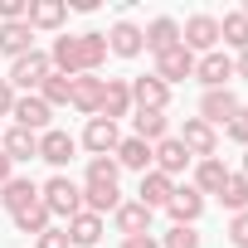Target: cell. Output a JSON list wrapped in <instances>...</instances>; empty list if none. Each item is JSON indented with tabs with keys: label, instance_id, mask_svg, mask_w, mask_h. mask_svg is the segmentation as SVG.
Listing matches in <instances>:
<instances>
[{
	"label": "cell",
	"instance_id": "4316f807",
	"mask_svg": "<svg viewBox=\"0 0 248 248\" xmlns=\"http://www.w3.org/2000/svg\"><path fill=\"white\" fill-rule=\"evenodd\" d=\"M0 151H5L15 166H20V161H39V137H34V132H25V127H10V132H5V141H0Z\"/></svg>",
	"mask_w": 248,
	"mask_h": 248
},
{
	"label": "cell",
	"instance_id": "83f0119b",
	"mask_svg": "<svg viewBox=\"0 0 248 248\" xmlns=\"http://www.w3.org/2000/svg\"><path fill=\"white\" fill-rule=\"evenodd\" d=\"M224 180H229V166H224L219 156L195 161V180H190V185H195L200 195H219V190H224Z\"/></svg>",
	"mask_w": 248,
	"mask_h": 248
},
{
	"label": "cell",
	"instance_id": "9a60e30c",
	"mask_svg": "<svg viewBox=\"0 0 248 248\" xmlns=\"http://www.w3.org/2000/svg\"><path fill=\"white\" fill-rule=\"evenodd\" d=\"M117 141H122L117 122H107V117H88V127H83V146H88L93 156H112Z\"/></svg>",
	"mask_w": 248,
	"mask_h": 248
},
{
	"label": "cell",
	"instance_id": "74e56055",
	"mask_svg": "<svg viewBox=\"0 0 248 248\" xmlns=\"http://www.w3.org/2000/svg\"><path fill=\"white\" fill-rule=\"evenodd\" d=\"M34 248H73V243H68V233H63V229H49V233H39V238H34Z\"/></svg>",
	"mask_w": 248,
	"mask_h": 248
},
{
	"label": "cell",
	"instance_id": "836d02e7",
	"mask_svg": "<svg viewBox=\"0 0 248 248\" xmlns=\"http://www.w3.org/2000/svg\"><path fill=\"white\" fill-rule=\"evenodd\" d=\"M117 175L122 170H117L112 156H88V180L83 185H117Z\"/></svg>",
	"mask_w": 248,
	"mask_h": 248
},
{
	"label": "cell",
	"instance_id": "2e32d148",
	"mask_svg": "<svg viewBox=\"0 0 248 248\" xmlns=\"http://www.w3.org/2000/svg\"><path fill=\"white\" fill-rule=\"evenodd\" d=\"M175 44H180V25H175L170 15H161V20H151V25L141 30V49L156 54V59H161L166 49H175Z\"/></svg>",
	"mask_w": 248,
	"mask_h": 248
},
{
	"label": "cell",
	"instance_id": "5bb4252c",
	"mask_svg": "<svg viewBox=\"0 0 248 248\" xmlns=\"http://www.w3.org/2000/svg\"><path fill=\"white\" fill-rule=\"evenodd\" d=\"M166 214H170L175 224H190V229H195V219L204 214V195H200L195 185H175V195L166 200Z\"/></svg>",
	"mask_w": 248,
	"mask_h": 248
},
{
	"label": "cell",
	"instance_id": "f546056e",
	"mask_svg": "<svg viewBox=\"0 0 248 248\" xmlns=\"http://www.w3.org/2000/svg\"><path fill=\"white\" fill-rule=\"evenodd\" d=\"M219 39L243 54V49H248V15H243V10H229V15L219 20Z\"/></svg>",
	"mask_w": 248,
	"mask_h": 248
},
{
	"label": "cell",
	"instance_id": "603a6c76",
	"mask_svg": "<svg viewBox=\"0 0 248 248\" xmlns=\"http://www.w3.org/2000/svg\"><path fill=\"white\" fill-rule=\"evenodd\" d=\"M73 39H78V68H83V73H97V68L107 63V34L88 30V34H73Z\"/></svg>",
	"mask_w": 248,
	"mask_h": 248
},
{
	"label": "cell",
	"instance_id": "8fae6325",
	"mask_svg": "<svg viewBox=\"0 0 248 248\" xmlns=\"http://www.w3.org/2000/svg\"><path fill=\"white\" fill-rule=\"evenodd\" d=\"M195 78L204 83V93H209V88H229V78H233V59H229L224 49L200 54V59H195Z\"/></svg>",
	"mask_w": 248,
	"mask_h": 248
},
{
	"label": "cell",
	"instance_id": "52a82bcc",
	"mask_svg": "<svg viewBox=\"0 0 248 248\" xmlns=\"http://www.w3.org/2000/svg\"><path fill=\"white\" fill-rule=\"evenodd\" d=\"M190 166H195V156H190L175 137H166V141H156V146H151V170H161V175H170V180H175V175H185Z\"/></svg>",
	"mask_w": 248,
	"mask_h": 248
},
{
	"label": "cell",
	"instance_id": "7402d4cb",
	"mask_svg": "<svg viewBox=\"0 0 248 248\" xmlns=\"http://www.w3.org/2000/svg\"><path fill=\"white\" fill-rule=\"evenodd\" d=\"M170 195H175V180H170V175H161V170H146V175H141L137 200H141L151 214H156V209H166V200H170Z\"/></svg>",
	"mask_w": 248,
	"mask_h": 248
},
{
	"label": "cell",
	"instance_id": "60d3db41",
	"mask_svg": "<svg viewBox=\"0 0 248 248\" xmlns=\"http://www.w3.org/2000/svg\"><path fill=\"white\" fill-rule=\"evenodd\" d=\"M5 180H15V161H10L5 151H0V185H5Z\"/></svg>",
	"mask_w": 248,
	"mask_h": 248
},
{
	"label": "cell",
	"instance_id": "ba28073f",
	"mask_svg": "<svg viewBox=\"0 0 248 248\" xmlns=\"http://www.w3.org/2000/svg\"><path fill=\"white\" fill-rule=\"evenodd\" d=\"M238 107H243V102H238L233 88H209V93L200 97V122H209V127H224V122H229Z\"/></svg>",
	"mask_w": 248,
	"mask_h": 248
},
{
	"label": "cell",
	"instance_id": "d590c367",
	"mask_svg": "<svg viewBox=\"0 0 248 248\" xmlns=\"http://www.w3.org/2000/svg\"><path fill=\"white\" fill-rule=\"evenodd\" d=\"M224 132H229V141H238V146H248V107H238L229 122H224Z\"/></svg>",
	"mask_w": 248,
	"mask_h": 248
},
{
	"label": "cell",
	"instance_id": "cb8c5ba5",
	"mask_svg": "<svg viewBox=\"0 0 248 248\" xmlns=\"http://www.w3.org/2000/svg\"><path fill=\"white\" fill-rule=\"evenodd\" d=\"M63 233H68V243H73V248H93V243L107 233V224H102L97 214H88V209H83V214H73V219H68V229H63Z\"/></svg>",
	"mask_w": 248,
	"mask_h": 248
},
{
	"label": "cell",
	"instance_id": "1f68e13d",
	"mask_svg": "<svg viewBox=\"0 0 248 248\" xmlns=\"http://www.w3.org/2000/svg\"><path fill=\"white\" fill-rule=\"evenodd\" d=\"M219 204L233 209V214H243V209H248V175L229 170V180H224V190H219Z\"/></svg>",
	"mask_w": 248,
	"mask_h": 248
},
{
	"label": "cell",
	"instance_id": "3957f363",
	"mask_svg": "<svg viewBox=\"0 0 248 248\" xmlns=\"http://www.w3.org/2000/svg\"><path fill=\"white\" fill-rule=\"evenodd\" d=\"M10 117H15V127H25V132H34V137H44V132L54 127V107H49L39 93H25V97H15Z\"/></svg>",
	"mask_w": 248,
	"mask_h": 248
},
{
	"label": "cell",
	"instance_id": "f35d334b",
	"mask_svg": "<svg viewBox=\"0 0 248 248\" xmlns=\"http://www.w3.org/2000/svg\"><path fill=\"white\" fill-rule=\"evenodd\" d=\"M15 88H10V78H0V117H10V107H15Z\"/></svg>",
	"mask_w": 248,
	"mask_h": 248
},
{
	"label": "cell",
	"instance_id": "7bdbcfd3",
	"mask_svg": "<svg viewBox=\"0 0 248 248\" xmlns=\"http://www.w3.org/2000/svg\"><path fill=\"white\" fill-rule=\"evenodd\" d=\"M238 175H248V146H243V170H238Z\"/></svg>",
	"mask_w": 248,
	"mask_h": 248
},
{
	"label": "cell",
	"instance_id": "4fadbf2b",
	"mask_svg": "<svg viewBox=\"0 0 248 248\" xmlns=\"http://www.w3.org/2000/svg\"><path fill=\"white\" fill-rule=\"evenodd\" d=\"M112 224H117V233H122V238L151 233V209H146L141 200H122V204L112 209Z\"/></svg>",
	"mask_w": 248,
	"mask_h": 248
},
{
	"label": "cell",
	"instance_id": "8992f818",
	"mask_svg": "<svg viewBox=\"0 0 248 248\" xmlns=\"http://www.w3.org/2000/svg\"><path fill=\"white\" fill-rule=\"evenodd\" d=\"M127 88H132V107H137V112H166V107H170V88H166L156 73L127 78Z\"/></svg>",
	"mask_w": 248,
	"mask_h": 248
},
{
	"label": "cell",
	"instance_id": "d6986e66",
	"mask_svg": "<svg viewBox=\"0 0 248 248\" xmlns=\"http://www.w3.org/2000/svg\"><path fill=\"white\" fill-rule=\"evenodd\" d=\"M107 54H117V59H137V54H141V25L117 20V25L107 30Z\"/></svg>",
	"mask_w": 248,
	"mask_h": 248
},
{
	"label": "cell",
	"instance_id": "484cf974",
	"mask_svg": "<svg viewBox=\"0 0 248 248\" xmlns=\"http://www.w3.org/2000/svg\"><path fill=\"white\" fill-rule=\"evenodd\" d=\"M30 49H34V30H30L25 20L0 25V59H20V54H30Z\"/></svg>",
	"mask_w": 248,
	"mask_h": 248
},
{
	"label": "cell",
	"instance_id": "ffe728a7",
	"mask_svg": "<svg viewBox=\"0 0 248 248\" xmlns=\"http://www.w3.org/2000/svg\"><path fill=\"white\" fill-rule=\"evenodd\" d=\"M112 161H117V170H137V175H146V170H151V146L137 141V137H122L117 151H112Z\"/></svg>",
	"mask_w": 248,
	"mask_h": 248
},
{
	"label": "cell",
	"instance_id": "b9f144b4",
	"mask_svg": "<svg viewBox=\"0 0 248 248\" xmlns=\"http://www.w3.org/2000/svg\"><path fill=\"white\" fill-rule=\"evenodd\" d=\"M233 78H248V49H243V54L233 59Z\"/></svg>",
	"mask_w": 248,
	"mask_h": 248
},
{
	"label": "cell",
	"instance_id": "ee69618b",
	"mask_svg": "<svg viewBox=\"0 0 248 248\" xmlns=\"http://www.w3.org/2000/svg\"><path fill=\"white\" fill-rule=\"evenodd\" d=\"M243 15H248V5H243Z\"/></svg>",
	"mask_w": 248,
	"mask_h": 248
},
{
	"label": "cell",
	"instance_id": "277c9868",
	"mask_svg": "<svg viewBox=\"0 0 248 248\" xmlns=\"http://www.w3.org/2000/svg\"><path fill=\"white\" fill-rule=\"evenodd\" d=\"M180 44L200 59V54H214L219 49V20L214 15H190L185 25H180Z\"/></svg>",
	"mask_w": 248,
	"mask_h": 248
},
{
	"label": "cell",
	"instance_id": "30bf717a",
	"mask_svg": "<svg viewBox=\"0 0 248 248\" xmlns=\"http://www.w3.org/2000/svg\"><path fill=\"white\" fill-rule=\"evenodd\" d=\"M156 78L170 88V83H185V78H195V54L185 49V44H175V49H166L161 59H156Z\"/></svg>",
	"mask_w": 248,
	"mask_h": 248
},
{
	"label": "cell",
	"instance_id": "e575fe53",
	"mask_svg": "<svg viewBox=\"0 0 248 248\" xmlns=\"http://www.w3.org/2000/svg\"><path fill=\"white\" fill-rule=\"evenodd\" d=\"M161 248H200V233L190 224H170V233L161 238Z\"/></svg>",
	"mask_w": 248,
	"mask_h": 248
},
{
	"label": "cell",
	"instance_id": "f6af8a7d",
	"mask_svg": "<svg viewBox=\"0 0 248 248\" xmlns=\"http://www.w3.org/2000/svg\"><path fill=\"white\" fill-rule=\"evenodd\" d=\"M0 209H5V204H0Z\"/></svg>",
	"mask_w": 248,
	"mask_h": 248
},
{
	"label": "cell",
	"instance_id": "f1b7e54d",
	"mask_svg": "<svg viewBox=\"0 0 248 248\" xmlns=\"http://www.w3.org/2000/svg\"><path fill=\"white\" fill-rule=\"evenodd\" d=\"M117 204H122V190H117V185H83V209H88V214L102 219V214H112Z\"/></svg>",
	"mask_w": 248,
	"mask_h": 248
},
{
	"label": "cell",
	"instance_id": "7c38bea8",
	"mask_svg": "<svg viewBox=\"0 0 248 248\" xmlns=\"http://www.w3.org/2000/svg\"><path fill=\"white\" fill-rule=\"evenodd\" d=\"M73 151H78V137H68L63 127H49V132L39 137V161L59 166V175H63V166L73 161Z\"/></svg>",
	"mask_w": 248,
	"mask_h": 248
},
{
	"label": "cell",
	"instance_id": "ab89813d",
	"mask_svg": "<svg viewBox=\"0 0 248 248\" xmlns=\"http://www.w3.org/2000/svg\"><path fill=\"white\" fill-rule=\"evenodd\" d=\"M122 248H161L156 233H137V238H122Z\"/></svg>",
	"mask_w": 248,
	"mask_h": 248
},
{
	"label": "cell",
	"instance_id": "44dd1931",
	"mask_svg": "<svg viewBox=\"0 0 248 248\" xmlns=\"http://www.w3.org/2000/svg\"><path fill=\"white\" fill-rule=\"evenodd\" d=\"M0 204H5L10 214H20V209L39 204V185H34L30 175H15V180H5V185H0Z\"/></svg>",
	"mask_w": 248,
	"mask_h": 248
},
{
	"label": "cell",
	"instance_id": "4dcf8cb0",
	"mask_svg": "<svg viewBox=\"0 0 248 248\" xmlns=\"http://www.w3.org/2000/svg\"><path fill=\"white\" fill-rule=\"evenodd\" d=\"M10 219H15V229H20V233H34V238L54 229V214H49L44 204H30V209H20V214H10Z\"/></svg>",
	"mask_w": 248,
	"mask_h": 248
},
{
	"label": "cell",
	"instance_id": "d6a6232c",
	"mask_svg": "<svg viewBox=\"0 0 248 248\" xmlns=\"http://www.w3.org/2000/svg\"><path fill=\"white\" fill-rule=\"evenodd\" d=\"M68 93H73V78H63V73H49V78L39 83V97H44L49 107H68Z\"/></svg>",
	"mask_w": 248,
	"mask_h": 248
},
{
	"label": "cell",
	"instance_id": "7a4b0ae2",
	"mask_svg": "<svg viewBox=\"0 0 248 248\" xmlns=\"http://www.w3.org/2000/svg\"><path fill=\"white\" fill-rule=\"evenodd\" d=\"M49 54L44 49H30L20 59H10V88H25V93H39V83L49 78Z\"/></svg>",
	"mask_w": 248,
	"mask_h": 248
},
{
	"label": "cell",
	"instance_id": "5b68a950",
	"mask_svg": "<svg viewBox=\"0 0 248 248\" xmlns=\"http://www.w3.org/2000/svg\"><path fill=\"white\" fill-rule=\"evenodd\" d=\"M175 141H180L195 161H209V156L219 151V132L209 127V122H200V117H185V127L175 132Z\"/></svg>",
	"mask_w": 248,
	"mask_h": 248
},
{
	"label": "cell",
	"instance_id": "6da1fadb",
	"mask_svg": "<svg viewBox=\"0 0 248 248\" xmlns=\"http://www.w3.org/2000/svg\"><path fill=\"white\" fill-rule=\"evenodd\" d=\"M39 204L54 219H73V214H83V185L68 180V175H54V180L39 185Z\"/></svg>",
	"mask_w": 248,
	"mask_h": 248
},
{
	"label": "cell",
	"instance_id": "e0dca14e",
	"mask_svg": "<svg viewBox=\"0 0 248 248\" xmlns=\"http://www.w3.org/2000/svg\"><path fill=\"white\" fill-rule=\"evenodd\" d=\"M68 107L83 112V117H97V107H102V78L78 73V78H73V93H68Z\"/></svg>",
	"mask_w": 248,
	"mask_h": 248
},
{
	"label": "cell",
	"instance_id": "8d00e7d4",
	"mask_svg": "<svg viewBox=\"0 0 248 248\" xmlns=\"http://www.w3.org/2000/svg\"><path fill=\"white\" fill-rule=\"evenodd\" d=\"M229 243H233V248H248V209L229 219Z\"/></svg>",
	"mask_w": 248,
	"mask_h": 248
},
{
	"label": "cell",
	"instance_id": "d4e9b609",
	"mask_svg": "<svg viewBox=\"0 0 248 248\" xmlns=\"http://www.w3.org/2000/svg\"><path fill=\"white\" fill-rule=\"evenodd\" d=\"M132 137L137 141H146V146H156V141H166L170 137V117L166 112H132Z\"/></svg>",
	"mask_w": 248,
	"mask_h": 248
},
{
	"label": "cell",
	"instance_id": "ac0fdd59",
	"mask_svg": "<svg viewBox=\"0 0 248 248\" xmlns=\"http://www.w3.org/2000/svg\"><path fill=\"white\" fill-rule=\"evenodd\" d=\"M63 20H68V0H30L25 10L30 30H63Z\"/></svg>",
	"mask_w": 248,
	"mask_h": 248
},
{
	"label": "cell",
	"instance_id": "9c48e42d",
	"mask_svg": "<svg viewBox=\"0 0 248 248\" xmlns=\"http://www.w3.org/2000/svg\"><path fill=\"white\" fill-rule=\"evenodd\" d=\"M137 107H132V88H127V78H102V107H97V117H107V122H122V117H132Z\"/></svg>",
	"mask_w": 248,
	"mask_h": 248
}]
</instances>
